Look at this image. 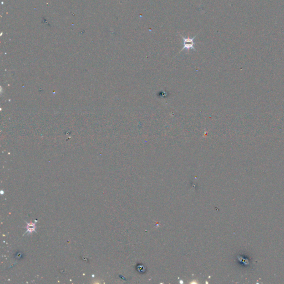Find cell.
Wrapping results in <instances>:
<instances>
[{"label": "cell", "instance_id": "6da1fadb", "mask_svg": "<svg viewBox=\"0 0 284 284\" xmlns=\"http://www.w3.org/2000/svg\"><path fill=\"white\" fill-rule=\"evenodd\" d=\"M179 35H180V36L182 37L183 45V47L180 52H182L183 50L189 51L190 50H193L194 51H196L195 47H194L195 45L194 39L196 37L197 35H196L194 37H192V38H189V37L185 38L182 34H179Z\"/></svg>", "mask_w": 284, "mask_h": 284}]
</instances>
